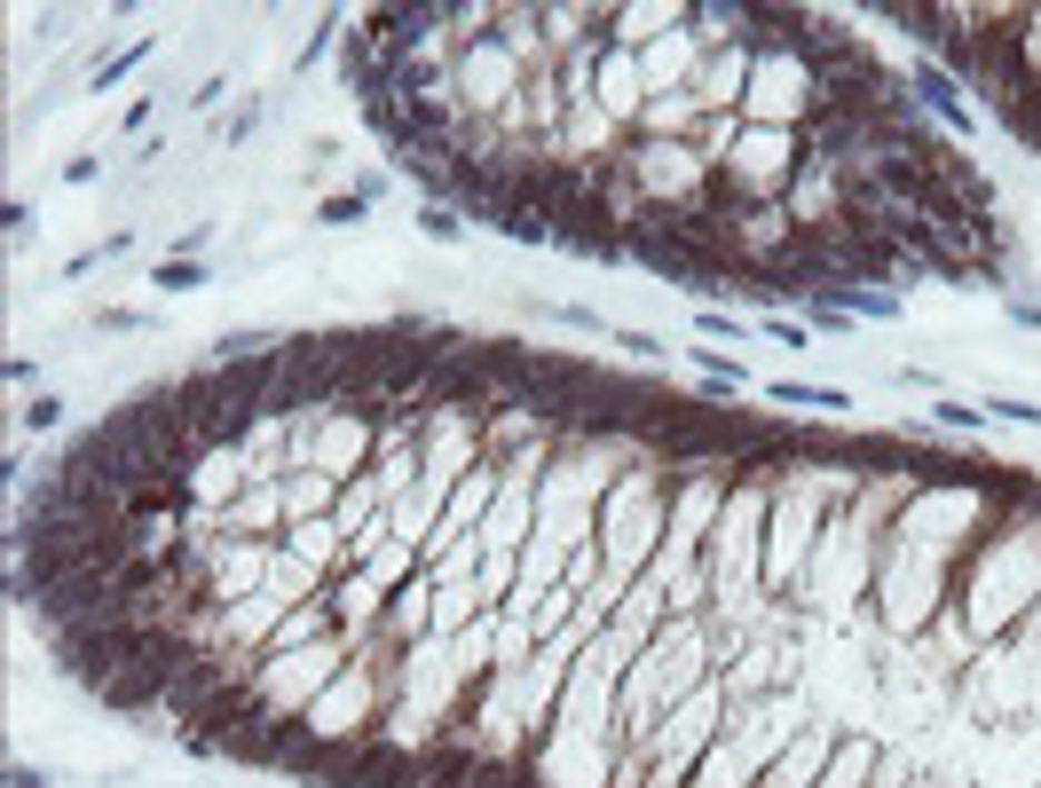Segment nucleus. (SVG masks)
<instances>
[{
	"mask_svg": "<svg viewBox=\"0 0 1041 788\" xmlns=\"http://www.w3.org/2000/svg\"><path fill=\"white\" fill-rule=\"evenodd\" d=\"M908 96H915V111H923L946 142H971V134H979V111L963 103V79H954L946 63H923V56H915V63H908Z\"/></svg>",
	"mask_w": 1041,
	"mask_h": 788,
	"instance_id": "nucleus-1",
	"label": "nucleus"
},
{
	"mask_svg": "<svg viewBox=\"0 0 1041 788\" xmlns=\"http://www.w3.org/2000/svg\"><path fill=\"white\" fill-rule=\"evenodd\" d=\"M765 395H773L781 410H852V395H844V387H813V379H773Z\"/></svg>",
	"mask_w": 1041,
	"mask_h": 788,
	"instance_id": "nucleus-2",
	"label": "nucleus"
},
{
	"mask_svg": "<svg viewBox=\"0 0 1041 788\" xmlns=\"http://www.w3.org/2000/svg\"><path fill=\"white\" fill-rule=\"evenodd\" d=\"M150 285H158V292H206V285H214V269H206V260H158Z\"/></svg>",
	"mask_w": 1041,
	"mask_h": 788,
	"instance_id": "nucleus-3",
	"label": "nucleus"
},
{
	"mask_svg": "<svg viewBox=\"0 0 1041 788\" xmlns=\"http://www.w3.org/2000/svg\"><path fill=\"white\" fill-rule=\"evenodd\" d=\"M931 426H946V433H987V402H954V395H939V402H931Z\"/></svg>",
	"mask_w": 1041,
	"mask_h": 788,
	"instance_id": "nucleus-4",
	"label": "nucleus"
},
{
	"mask_svg": "<svg viewBox=\"0 0 1041 788\" xmlns=\"http://www.w3.org/2000/svg\"><path fill=\"white\" fill-rule=\"evenodd\" d=\"M418 237L458 245V237H466V213H458V206H418Z\"/></svg>",
	"mask_w": 1041,
	"mask_h": 788,
	"instance_id": "nucleus-5",
	"label": "nucleus"
},
{
	"mask_svg": "<svg viewBox=\"0 0 1041 788\" xmlns=\"http://www.w3.org/2000/svg\"><path fill=\"white\" fill-rule=\"evenodd\" d=\"M694 371H703V379H718V387H750V371L726 356V347H694Z\"/></svg>",
	"mask_w": 1041,
	"mask_h": 788,
	"instance_id": "nucleus-6",
	"label": "nucleus"
},
{
	"mask_svg": "<svg viewBox=\"0 0 1041 788\" xmlns=\"http://www.w3.org/2000/svg\"><path fill=\"white\" fill-rule=\"evenodd\" d=\"M17 426H24V433H56V426H63V395H32V402L17 410Z\"/></svg>",
	"mask_w": 1041,
	"mask_h": 788,
	"instance_id": "nucleus-7",
	"label": "nucleus"
},
{
	"mask_svg": "<svg viewBox=\"0 0 1041 788\" xmlns=\"http://www.w3.org/2000/svg\"><path fill=\"white\" fill-rule=\"evenodd\" d=\"M694 331H703V339H734V347L750 339V323H742V316H726V308H703V316H694Z\"/></svg>",
	"mask_w": 1041,
	"mask_h": 788,
	"instance_id": "nucleus-8",
	"label": "nucleus"
},
{
	"mask_svg": "<svg viewBox=\"0 0 1041 788\" xmlns=\"http://www.w3.org/2000/svg\"><path fill=\"white\" fill-rule=\"evenodd\" d=\"M371 213V198H356V190H347V198H324V229H356Z\"/></svg>",
	"mask_w": 1041,
	"mask_h": 788,
	"instance_id": "nucleus-9",
	"label": "nucleus"
},
{
	"mask_svg": "<svg viewBox=\"0 0 1041 788\" xmlns=\"http://www.w3.org/2000/svg\"><path fill=\"white\" fill-rule=\"evenodd\" d=\"M142 56H150V40H135L127 56H111V63H96V96H103V87H119V79H127V71H135Z\"/></svg>",
	"mask_w": 1041,
	"mask_h": 788,
	"instance_id": "nucleus-10",
	"label": "nucleus"
},
{
	"mask_svg": "<svg viewBox=\"0 0 1041 788\" xmlns=\"http://www.w3.org/2000/svg\"><path fill=\"white\" fill-rule=\"evenodd\" d=\"M987 418H1010V426H1041V402H1018V395H987Z\"/></svg>",
	"mask_w": 1041,
	"mask_h": 788,
	"instance_id": "nucleus-11",
	"label": "nucleus"
},
{
	"mask_svg": "<svg viewBox=\"0 0 1041 788\" xmlns=\"http://www.w3.org/2000/svg\"><path fill=\"white\" fill-rule=\"evenodd\" d=\"M607 347H624V356H640V363H655V356H663V339H655V331H607Z\"/></svg>",
	"mask_w": 1041,
	"mask_h": 788,
	"instance_id": "nucleus-12",
	"label": "nucleus"
},
{
	"mask_svg": "<svg viewBox=\"0 0 1041 788\" xmlns=\"http://www.w3.org/2000/svg\"><path fill=\"white\" fill-rule=\"evenodd\" d=\"M757 323H765V331H773V339H781V347H813V331H805V316H797V323H790V316H773V308H765V316H757Z\"/></svg>",
	"mask_w": 1041,
	"mask_h": 788,
	"instance_id": "nucleus-13",
	"label": "nucleus"
},
{
	"mask_svg": "<svg viewBox=\"0 0 1041 788\" xmlns=\"http://www.w3.org/2000/svg\"><path fill=\"white\" fill-rule=\"evenodd\" d=\"M1002 300H1010V323L1018 331H1041V300H1025V292H1002Z\"/></svg>",
	"mask_w": 1041,
	"mask_h": 788,
	"instance_id": "nucleus-14",
	"label": "nucleus"
},
{
	"mask_svg": "<svg viewBox=\"0 0 1041 788\" xmlns=\"http://www.w3.org/2000/svg\"><path fill=\"white\" fill-rule=\"evenodd\" d=\"M9 788H56V772H48V765H24V757H17V765H9Z\"/></svg>",
	"mask_w": 1041,
	"mask_h": 788,
	"instance_id": "nucleus-15",
	"label": "nucleus"
},
{
	"mask_svg": "<svg viewBox=\"0 0 1041 788\" xmlns=\"http://www.w3.org/2000/svg\"><path fill=\"white\" fill-rule=\"evenodd\" d=\"M0 229H9V237H24V229H32V206H24V198H9V213H0Z\"/></svg>",
	"mask_w": 1041,
	"mask_h": 788,
	"instance_id": "nucleus-16",
	"label": "nucleus"
}]
</instances>
